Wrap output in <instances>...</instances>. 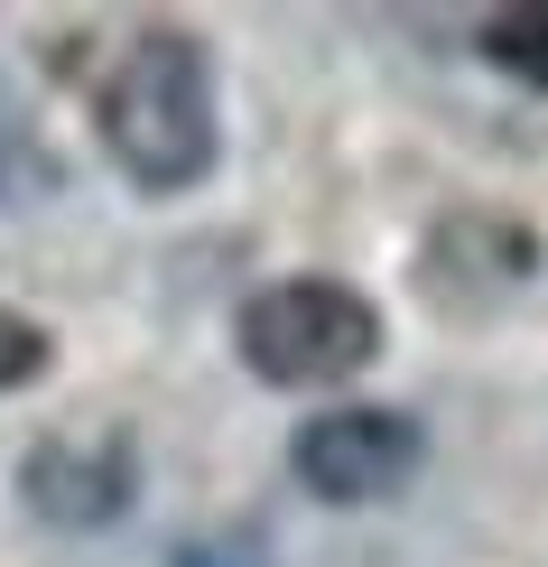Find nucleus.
Wrapping results in <instances>:
<instances>
[{
  "mask_svg": "<svg viewBox=\"0 0 548 567\" xmlns=\"http://www.w3.org/2000/svg\"><path fill=\"white\" fill-rule=\"evenodd\" d=\"M103 150L139 196H186L214 168V65L186 29H139L112 56Z\"/></svg>",
  "mask_w": 548,
  "mask_h": 567,
  "instance_id": "1",
  "label": "nucleus"
},
{
  "mask_svg": "<svg viewBox=\"0 0 548 567\" xmlns=\"http://www.w3.org/2000/svg\"><path fill=\"white\" fill-rule=\"evenodd\" d=\"M232 344H242V363L260 382L325 391V382H353L381 353V307L363 289H344V279H279V289L242 298Z\"/></svg>",
  "mask_w": 548,
  "mask_h": 567,
  "instance_id": "2",
  "label": "nucleus"
},
{
  "mask_svg": "<svg viewBox=\"0 0 548 567\" xmlns=\"http://www.w3.org/2000/svg\"><path fill=\"white\" fill-rule=\"evenodd\" d=\"M289 465L317 503H391L400 484L427 465V437L410 410H381V400H344V410H317L289 437Z\"/></svg>",
  "mask_w": 548,
  "mask_h": 567,
  "instance_id": "3",
  "label": "nucleus"
},
{
  "mask_svg": "<svg viewBox=\"0 0 548 567\" xmlns=\"http://www.w3.org/2000/svg\"><path fill=\"white\" fill-rule=\"evenodd\" d=\"M19 484H29V503L46 512V522H65V530H93V522H112V512L131 503V484H139V456H131V437H122V429H65V437L29 446Z\"/></svg>",
  "mask_w": 548,
  "mask_h": 567,
  "instance_id": "4",
  "label": "nucleus"
},
{
  "mask_svg": "<svg viewBox=\"0 0 548 567\" xmlns=\"http://www.w3.org/2000/svg\"><path fill=\"white\" fill-rule=\"evenodd\" d=\"M484 56L503 65L511 84H539L548 93V0H511V10L484 19Z\"/></svg>",
  "mask_w": 548,
  "mask_h": 567,
  "instance_id": "5",
  "label": "nucleus"
},
{
  "mask_svg": "<svg viewBox=\"0 0 548 567\" xmlns=\"http://www.w3.org/2000/svg\"><path fill=\"white\" fill-rule=\"evenodd\" d=\"M46 372V336L29 317H0V391H19V382H38Z\"/></svg>",
  "mask_w": 548,
  "mask_h": 567,
  "instance_id": "6",
  "label": "nucleus"
},
{
  "mask_svg": "<svg viewBox=\"0 0 548 567\" xmlns=\"http://www.w3.org/2000/svg\"><path fill=\"white\" fill-rule=\"evenodd\" d=\"M177 567H251V558H232V549H177Z\"/></svg>",
  "mask_w": 548,
  "mask_h": 567,
  "instance_id": "7",
  "label": "nucleus"
}]
</instances>
